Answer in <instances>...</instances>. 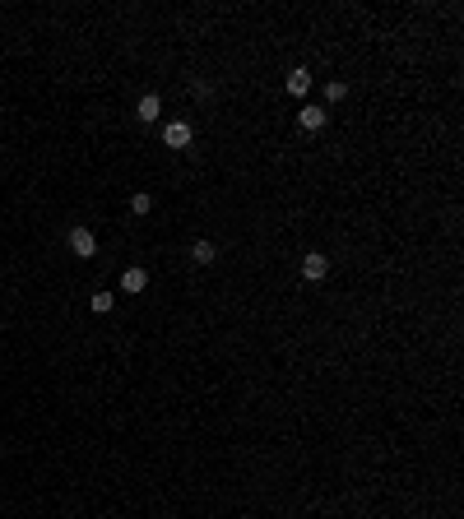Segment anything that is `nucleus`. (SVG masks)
Returning a JSON list of instances; mask_svg holds the SVG:
<instances>
[{"mask_svg":"<svg viewBox=\"0 0 464 519\" xmlns=\"http://www.w3.org/2000/svg\"><path fill=\"white\" fill-rule=\"evenodd\" d=\"M70 251H75L79 260H93V255H98V237H93L89 228H75V232H70Z\"/></svg>","mask_w":464,"mask_h":519,"instance_id":"obj_1","label":"nucleus"},{"mask_svg":"<svg viewBox=\"0 0 464 519\" xmlns=\"http://www.w3.org/2000/svg\"><path fill=\"white\" fill-rule=\"evenodd\" d=\"M325 274H330V260H325L321 251H311V255H302V278H311V283H321Z\"/></svg>","mask_w":464,"mask_h":519,"instance_id":"obj_2","label":"nucleus"},{"mask_svg":"<svg viewBox=\"0 0 464 519\" xmlns=\"http://www.w3.org/2000/svg\"><path fill=\"white\" fill-rule=\"evenodd\" d=\"M163 144H168V149H186V144H190V125H186V121L163 125Z\"/></svg>","mask_w":464,"mask_h":519,"instance_id":"obj_3","label":"nucleus"},{"mask_svg":"<svg viewBox=\"0 0 464 519\" xmlns=\"http://www.w3.org/2000/svg\"><path fill=\"white\" fill-rule=\"evenodd\" d=\"M135 116H139V121H144V125H149V121H158V116H163V102H158V93H144V98H139Z\"/></svg>","mask_w":464,"mask_h":519,"instance_id":"obj_4","label":"nucleus"},{"mask_svg":"<svg viewBox=\"0 0 464 519\" xmlns=\"http://www.w3.org/2000/svg\"><path fill=\"white\" fill-rule=\"evenodd\" d=\"M190 260H195V264H214V260H218V246L209 242V237H200V242L190 246Z\"/></svg>","mask_w":464,"mask_h":519,"instance_id":"obj_5","label":"nucleus"},{"mask_svg":"<svg viewBox=\"0 0 464 519\" xmlns=\"http://www.w3.org/2000/svg\"><path fill=\"white\" fill-rule=\"evenodd\" d=\"M325 116H330L325 107H302V111H297V125H302V130H321Z\"/></svg>","mask_w":464,"mask_h":519,"instance_id":"obj_6","label":"nucleus"},{"mask_svg":"<svg viewBox=\"0 0 464 519\" xmlns=\"http://www.w3.org/2000/svg\"><path fill=\"white\" fill-rule=\"evenodd\" d=\"M121 288L125 292H144V288H149V274L135 264V269H125V274H121Z\"/></svg>","mask_w":464,"mask_h":519,"instance_id":"obj_7","label":"nucleus"},{"mask_svg":"<svg viewBox=\"0 0 464 519\" xmlns=\"http://www.w3.org/2000/svg\"><path fill=\"white\" fill-rule=\"evenodd\" d=\"M288 93H293V98H307L311 93V70H293V75H288Z\"/></svg>","mask_w":464,"mask_h":519,"instance_id":"obj_8","label":"nucleus"},{"mask_svg":"<svg viewBox=\"0 0 464 519\" xmlns=\"http://www.w3.org/2000/svg\"><path fill=\"white\" fill-rule=\"evenodd\" d=\"M343 98H348V84H343V79H330V84H325V102H343Z\"/></svg>","mask_w":464,"mask_h":519,"instance_id":"obj_9","label":"nucleus"},{"mask_svg":"<svg viewBox=\"0 0 464 519\" xmlns=\"http://www.w3.org/2000/svg\"><path fill=\"white\" fill-rule=\"evenodd\" d=\"M89 306L98 311V316H107L111 306H116V297H111V292H93V297H89Z\"/></svg>","mask_w":464,"mask_h":519,"instance_id":"obj_10","label":"nucleus"},{"mask_svg":"<svg viewBox=\"0 0 464 519\" xmlns=\"http://www.w3.org/2000/svg\"><path fill=\"white\" fill-rule=\"evenodd\" d=\"M130 209H135V214L144 218L149 209H154V195H144V190H139V195H130Z\"/></svg>","mask_w":464,"mask_h":519,"instance_id":"obj_11","label":"nucleus"}]
</instances>
